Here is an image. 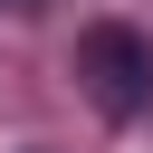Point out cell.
<instances>
[{
    "mask_svg": "<svg viewBox=\"0 0 153 153\" xmlns=\"http://www.w3.org/2000/svg\"><path fill=\"white\" fill-rule=\"evenodd\" d=\"M76 76H86V96H96L105 115H143V105H153V48H143L124 19H96V29L76 38Z\"/></svg>",
    "mask_w": 153,
    "mask_h": 153,
    "instance_id": "cell-1",
    "label": "cell"
},
{
    "mask_svg": "<svg viewBox=\"0 0 153 153\" xmlns=\"http://www.w3.org/2000/svg\"><path fill=\"white\" fill-rule=\"evenodd\" d=\"M0 10H38V0H0Z\"/></svg>",
    "mask_w": 153,
    "mask_h": 153,
    "instance_id": "cell-2",
    "label": "cell"
}]
</instances>
